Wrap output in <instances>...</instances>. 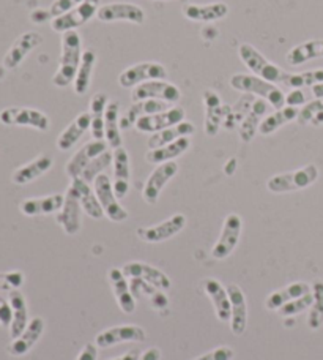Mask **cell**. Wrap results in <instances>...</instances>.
<instances>
[{
	"mask_svg": "<svg viewBox=\"0 0 323 360\" xmlns=\"http://www.w3.org/2000/svg\"><path fill=\"white\" fill-rule=\"evenodd\" d=\"M196 133V127H194L192 122L190 120H183L180 122L177 125H172L169 128H164V130H161L158 133H153L150 138H148V150L152 149H159V147L167 146L173 143V141H177L180 138H186V136H192V134Z\"/></svg>",
	"mask_w": 323,
	"mask_h": 360,
	"instance_id": "obj_32",
	"label": "cell"
},
{
	"mask_svg": "<svg viewBox=\"0 0 323 360\" xmlns=\"http://www.w3.org/2000/svg\"><path fill=\"white\" fill-rule=\"evenodd\" d=\"M147 340V333L139 326H115L100 332L95 338V345L100 349H109L119 343H144Z\"/></svg>",
	"mask_w": 323,
	"mask_h": 360,
	"instance_id": "obj_13",
	"label": "cell"
},
{
	"mask_svg": "<svg viewBox=\"0 0 323 360\" xmlns=\"http://www.w3.org/2000/svg\"><path fill=\"white\" fill-rule=\"evenodd\" d=\"M114 182L112 188L115 196L124 199L129 191V180H131V166H129V155L125 147H119L114 150Z\"/></svg>",
	"mask_w": 323,
	"mask_h": 360,
	"instance_id": "obj_25",
	"label": "cell"
},
{
	"mask_svg": "<svg viewBox=\"0 0 323 360\" xmlns=\"http://www.w3.org/2000/svg\"><path fill=\"white\" fill-rule=\"evenodd\" d=\"M312 94H314L315 98H323V82L312 86Z\"/></svg>",
	"mask_w": 323,
	"mask_h": 360,
	"instance_id": "obj_58",
	"label": "cell"
},
{
	"mask_svg": "<svg viewBox=\"0 0 323 360\" xmlns=\"http://www.w3.org/2000/svg\"><path fill=\"white\" fill-rule=\"evenodd\" d=\"M323 82V70H312L305 73H287L282 81V86L290 89H303L312 87Z\"/></svg>",
	"mask_w": 323,
	"mask_h": 360,
	"instance_id": "obj_45",
	"label": "cell"
},
{
	"mask_svg": "<svg viewBox=\"0 0 323 360\" xmlns=\"http://www.w3.org/2000/svg\"><path fill=\"white\" fill-rule=\"evenodd\" d=\"M84 2H86V0H54V2L51 4L49 8L46 10L48 19H51V21H53L54 18H59V16L65 15V13L71 11V10L76 8V6H79Z\"/></svg>",
	"mask_w": 323,
	"mask_h": 360,
	"instance_id": "obj_50",
	"label": "cell"
},
{
	"mask_svg": "<svg viewBox=\"0 0 323 360\" xmlns=\"http://www.w3.org/2000/svg\"><path fill=\"white\" fill-rule=\"evenodd\" d=\"M234 356H235V352L230 348V346H219V348L206 352V354L200 356L194 360H232L234 359Z\"/></svg>",
	"mask_w": 323,
	"mask_h": 360,
	"instance_id": "obj_51",
	"label": "cell"
},
{
	"mask_svg": "<svg viewBox=\"0 0 323 360\" xmlns=\"http://www.w3.org/2000/svg\"><path fill=\"white\" fill-rule=\"evenodd\" d=\"M54 160L49 155H38L35 160H32L30 163L21 166L18 168L15 172H13L11 180L13 184L16 185H27L30 182H34L38 177H41L46 174V172L53 168Z\"/></svg>",
	"mask_w": 323,
	"mask_h": 360,
	"instance_id": "obj_30",
	"label": "cell"
},
{
	"mask_svg": "<svg viewBox=\"0 0 323 360\" xmlns=\"http://www.w3.org/2000/svg\"><path fill=\"white\" fill-rule=\"evenodd\" d=\"M183 16L194 22H213L224 19L229 15V5L224 2H213V4H185L183 5Z\"/></svg>",
	"mask_w": 323,
	"mask_h": 360,
	"instance_id": "obj_23",
	"label": "cell"
},
{
	"mask_svg": "<svg viewBox=\"0 0 323 360\" xmlns=\"http://www.w3.org/2000/svg\"><path fill=\"white\" fill-rule=\"evenodd\" d=\"M267 101L262 98L254 100L248 115L243 119L242 124L238 125V136H240L243 143H251V141L254 139L256 133L258 131V127H261L262 120L265 119V114H267Z\"/></svg>",
	"mask_w": 323,
	"mask_h": 360,
	"instance_id": "obj_33",
	"label": "cell"
},
{
	"mask_svg": "<svg viewBox=\"0 0 323 360\" xmlns=\"http://www.w3.org/2000/svg\"><path fill=\"white\" fill-rule=\"evenodd\" d=\"M65 202V195L55 193V195L41 196V198H29L24 199L19 205V209L24 215L27 217H37V215H49L60 212Z\"/></svg>",
	"mask_w": 323,
	"mask_h": 360,
	"instance_id": "obj_26",
	"label": "cell"
},
{
	"mask_svg": "<svg viewBox=\"0 0 323 360\" xmlns=\"http://www.w3.org/2000/svg\"><path fill=\"white\" fill-rule=\"evenodd\" d=\"M0 122L4 125L32 127L38 131H48L51 127L48 115L34 108H6L0 112Z\"/></svg>",
	"mask_w": 323,
	"mask_h": 360,
	"instance_id": "obj_8",
	"label": "cell"
},
{
	"mask_svg": "<svg viewBox=\"0 0 323 360\" xmlns=\"http://www.w3.org/2000/svg\"><path fill=\"white\" fill-rule=\"evenodd\" d=\"M121 270H124L125 275L131 276V278L144 280L153 286L163 289V291H169L172 286L171 278L163 272V270H159L150 264H145V262H139V261L128 262V264H125Z\"/></svg>",
	"mask_w": 323,
	"mask_h": 360,
	"instance_id": "obj_21",
	"label": "cell"
},
{
	"mask_svg": "<svg viewBox=\"0 0 323 360\" xmlns=\"http://www.w3.org/2000/svg\"><path fill=\"white\" fill-rule=\"evenodd\" d=\"M139 357H140V351L139 349H131V351L125 352L124 356L115 357V359H109V360H139Z\"/></svg>",
	"mask_w": 323,
	"mask_h": 360,
	"instance_id": "obj_56",
	"label": "cell"
},
{
	"mask_svg": "<svg viewBox=\"0 0 323 360\" xmlns=\"http://www.w3.org/2000/svg\"><path fill=\"white\" fill-rule=\"evenodd\" d=\"M166 109H169V103L159 101V100H142L134 101L131 106L128 108V111L120 117V128L121 130H128L136 125L140 117L145 115H152L157 112H163Z\"/></svg>",
	"mask_w": 323,
	"mask_h": 360,
	"instance_id": "obj_29",
	"label": "cell"
},
{
	"mask_svg": "<svg viewBox=\"0 0 323 360\" xmlns=\"http://www.w3.org/2000/svg\"><path fill=\"white\" fill-rule=\"evenodd\" d=\"M112 162H114V155L109 150H106L105 153H101L100 157L93 158L92 162L87 165V168L84 169V172L81 174V179L86 180L87 184H93L96 177L100 174H105V171L112 165Z\"/></svg>",
	"mask_w": 323,
	"mask_h": 360,
	"instance_id": "obj_46",
	"label": "cell"
},
{
	"mask_svg": "<svg viewBox=\"0 0 323 360\" xmlns=\"http://www.w3.org/2000/svg\"><path fill=\"white\" fill-rule=\"evenodd\" d=\"M98 8H100V0H86V2L81 4L79 6H76V8H73L71 11L65 13V15L59 18H54L53 21H51V27L60 35L65 34V32L76 30L77 27L87 24L90 19L95 18L96 13H98Z\"/></svg>",
	"mask_w": 323,
	"mask_h": 360,
	"instance_id": "obj_9",
	"label": "cell"
},
{
	"mask_svg": "<svg viewBox=\"0 0 323 360\" xmlns=\"http://www.w3.org/2000/svg\"><path fill=\"white\" fill-rule=\"evenodd\" d=\"M312 305L309 308L308 327L317 330L323 326V281L317 280L312 285Z\"/></svg>",
	"mask_w": 323,
	"mask_h": 360,
	"instance_id": "obj_43",
	"label": "cell"
},
{
	"mask_svg": "<svg viewBox=\"0 0 323 360\" xmlns=\"http://www.w3.org/2000/svg\"><path fill=\"white\" fill-rule=\"evenodd\" d=\"M82 212L84 210L81 207L79 198L76 196V193L73 191V188L68 186L67 193H65L63 207L60 209V212H57L55 221L60 224L62 229L68 236H76L82 228V221H81Z\"/></svg>",
	"mask_w": 323,
	"mask_h": 360,
	"instance_id": "obj_17",
	"label": "cell"
},
{
	"mask_svg": "<svg viewBox=\"0 0 323 360\" xmlns=\"http://www.w3.org/2000/svg\"><path fill=\"white\" fill-rule=\"evenodd\" d=\"M96 18L101 22H131V24H144L145 11L142 6L129 2H112L106 4L98 8Z\"/></svg>",
	"mask_w": 323,
	"mask_h": 360,
	"instance_id": "obj_11",
	"label": "cell"
},
{
	"mask_svg": "<svg viewBox=\"0 0 323 360\" xmlns=\"http://www.w3.org/2000/svg\"><path fill=\"white\" fill-rule=\"evenodd\" d=\"M320 57H323V40H309L290 49L286 54V62L292 67H298Z\"/></svg>",
	"mask_w": 323,
	"mask_h": 360,
	"instance_id": "obj_39",
	"label": "cell"
},
{
	"mask_svg": "<svg viewBox=\"0 0 323 360\" xmlns=\"http://www.w3.org/2000/svg\"><path fill=\"white\" fill-rule=\"evenodd\" d=\"M312 300H314L312 292L306 294V295H303V297L287 302L286 305H282L279 310H277V313H279L282 318H294V316H296V314L309 310L312 305Z\"/></svg>",
	"mask_w": 323,
	"mask_h": 360,
	"instance_id": "obj_47",
	"label": "cell"
},
{
	"mask_svg": "<svg viewBox=\"0 0 323 360\" xmlns=\"http://www.w3.org/2000/svg\"><path fill=\"white\" fill-rule=\"evenodd\" d=\"M167 70L159 62H140L125 68L119 75V84L125 89H134L144 82L166 79Z\"/></svg>",
	"mask_w": 323,
	"mask_h": 360,
	"instance_id": "obj_5",
	"label": "cell"
},
{
	"mask_svg": "<svg viewBox=\"0 0 323 360\" xmlns=\"http://www.w3.org/2000/svg\"><path fill=\"white\" fill-rule=\"evenodd\" d=\"M319 168L315 165H306L300 169L282 172L268 179L267 188L271 193L281 195V193H292L298 190H305L308 186L317 182L319 179Z\"/></svg>",
	"mask_w": 323,
	"mask_h": 360,
	"instance_id": "obj_4",
	"label": "cell"
},
{
	"mask_svg": "<svg viewBox=\"0 0 323 360\" xmlns=\"http://www.w3.org/2000/svg\"><path fill=\"white\" fill-rule=\"evenodd\" d=\"M228 294L230 299L232 307V316H230V330L234 335H243L246 332L248 327V302L246 295L242 291V288L238 285L228 286Z\"/></svg>",
	"mask_w": 323,
	"mask_h": 360,
	"instance_id": "obj_20",
	"label": "cell"
},
{
	"mask_svg": "<svg viewBox=\"0 0 323 360\" xmlns=\"http://www.w3.org/2000/svg\"><path fill=\"white\" fill-rule=\"evenodd\" d=\"M10 305L13 308V321L10 324V333L11 338H18L25 330V327L29 326V310H27V302L22 292H19L18 289L10 292Z\"/></svg>",
	"mask_w": 323,
	"mask_h": 360,
	"instance_id": "obj_37",
	"label": "cell"
},
{
	"mask_svg": "<svg viewBox=\"0 0 323 360\" xmlns=\"http://www.w3.org/2000/svg\"><path fill=\"white\" fill-rule=\"evenodd\" d=\"M90 125H92L90 112H81L77 115V117L59 134V138H57V147H59V150L67 152L73 149L77 141L87 133V130H90Z\"/></svg>",
	"mask_w": 323,
	"mask_h": 360,
	"instance_id": "obj_31",
	"label": "cell"
},
{
	"mask_svg": "<svg viewBox=\"0 0 323 360\" xmlns=\"http://www.w3.org/2000/svg\"><path fill=\"white\" fill-rule=\"evenodd\" d=\"M204 105H205V125L204 130L206 136H216L224 125V120L228 117L230 111V106L224 105L221 101V96H219L215 90L205 89L204 90Z\"/></svg>",
	"mask_w": 323,
	"mask_h": 360,
	"instance_id": "obj_12",
	"label": "cell"
},
{
	"mask_svg": "<svg viewBox=\"0 0 323 360\" xmlns=\"http://www.w3.org/2000/svg\"><path fill=\"white\" fill-rule=\"evenodd\" d=\"M237 168H238V163H237V160L235 158H230L228 163L224 165V172L228 176H234V172L237 171Z\"/></svg>",
	"mask_w": 323,
	"mask_h": 360,
	"instance_id": "obj_57",
	"label": "cell"
},
{
	"mask_svg": "<svg viewBox=\"0 0 323 360\" xmlns=\"http://www.w3.org/2000/svg\"><path fill=\"white\" fill-rule=\"evenodd\" d=\"M43 43V37L38 32H24L19 35L15 43L11 44L8 53L4 57V65L8 70H15L21 65L22 60L27 57L32 51L40 46Z\"/></svg>",
	"mask_w": 323,
	"mask_h": 360,
	"instance_id": "obj_19",
	"label": "cell"
},
{
	"mask_svg": "<svg viewBox=\"0 0 323 360\" xmlns=\"http://www.w3.org/2000/svg\"><path fill=\"white\" fill-rule=\"evenodd\" d=\"M311 292H312V286L309 285V283L296 281L284 289H279V291L271 292L267 297V300H265V307H267V310L270 311H276L279 310L282 305H286L287 302L303 297V295L311 294Z\"/></svg>",
	"mask_w": 323,
	"mask_h": 360,
	"instance_id": "obj_35",
	"label": "cell"
},
{
	"mask_svg": "<svg viewBox=\"0 0 323 360\" xmlns=\"http://www.w3.org/2000/svg\"><path fill=\"white\" fill-rule=\"evenodd\" d=\"M93 190L96 193V198H98L103 210H105V215L109 220L114 223H121L126 220L128 212L124 205L119 202V198L115 196L112 182L109 176L100 174L96 177L93 182Z\"/></svg>",
	"mask_w": 323,
	"mask_h": 360,
	"instance_id": "obj_6",
	"label": "cell"
},
{
	"mask_svg": "<svg viewBox=\"0 0 323 360\" xmlns=\"http://www.w3.org/2000/svg\"><path fill=\"white\" fill-rule=\"evenodd\" d=\"M230 87L238 92L257 95L258 98L270 103L276 109L286 106V94L281 87H276L273 82H268L256 75H234L230 78Z\"/></svg>",
	"mask_w": 323,
	"mask_h": 360,
	"instance_id": "obj_2",
	"label": "cell"
},
{
	"mask_svg": "<svg viewBox=\"0 0 323 360\" xmlns=\"http://www.w3.org/2000/svg\"><path fill=\"white\" fill-rule=\"evenodd\" d=\"M43 330H44L43 318L30 319L29 326L25 327V330L21 333V335L13 340V343L8 348L10 354L15 357H21L27 354V352L38 343V340L41 338Z\"/></svg>",
	"mask_w": 323,
	"mask_h": 360,
	"instance_id": "obj_27",
	"label": "cell"
},
{
	"mask_svg": "<svg viewBox=\"0 0 323 360\" xmlns=\"http://www.w3.org/2000/svg\"><path fill=\"white\" fill-rule=\"evenodd\" d=\"M96 63V53L93 49H87L82 53V59L77 68L76 78L73 81V89L76 95H86L92 82V75Z\"/></svg>",
	"mask_w": 323,
	"mask_h": 360,
	"instance_id": "obj_40",
	"label": "cell"
},
{
	"mask_svg": "<svg viewBox=\"0 0 323 360\" xmlns=\"http://www.w3.org/2000/svg\"><path fill=\"white\" fill-rule=\"evenodd\" d=\"M107 147L109 144L105 139H93L90 141V143L84 144L81 149L68 160L67 166H65V171H67V174L71 177V180L81 177L84 169L87 168V165L92 162L93 158L100 157L101 153H105L107 150Z\"/></svg>",
	"mask_w": 323,
	"mask_h": 360,
	"instance_id": "obj_18",
	"label": "cell"
},
{
	"mask_svg": "<svg viewBox=\"0 0 323 360\" xmlns=\"http://www.w3.org/2000/svg\"><path fill=\"white\" fill-rule=\"evenodd\" d=\"M96 359H98V346L87 343L79 352V356H77L74 360H96Z\"/></svg>",
	"mask_w": 323,
	"mask_h": 360,
	"instance_id": "obj_54",
	"label": "cell"
},
{
	"mask_svg": "<svg viewBox=\"0 0 323 360\" xmlns=\"http://www.w3.org/2000/svg\"><path fill=\"white\" fill-rule=\"evenodd\" d=\"M131 100L133 103L142 100H159L171 105V103H178L182 100V92L172 82H167L166 79H157L134 87L131 92Z\"/></svg>",
	"mask_w": 323,
	"mask_h": 360,
	"instance_id": "obj_10",
	"label": "cell"
},
{
	"mask_svg": "<svg viewBox=\"0 0 323 360\" xmlns=\"http://www.w3.org/2000/svg\"><path fill=\"white\" fill-rule=\"evenodd\" d=\"M109 105V98L106 94H95L90 101V117H92V125H90V131H92L93 139H105V114L106 108Z\"/></svg>",
	"mask_w": 323,
	"mask_h": 360,
	"instance_id": "obj_42",
	"label": "cell"
},
{
	"mask_svg": "<svg viewBox=\"0 0 323 360\" xmlns=\"http://www.w3.org/2000/svg\"><path fill=\"white\" fill-rule=\"evenodd\" d=\"M191 147V139L186 138H180L173 143L159 147V149H152L145 153V160L148 163L153 165H161L166 162H176V158H178L180 155L188 150Z\"/></svg>",
	"mask_w": 323,
	"mask_h": 360,
	"instance_id": "obj_36",
	"label": "cell"
},
{
	"mask_svg": "<svg viewBox=\"0 0 323 360\" xmlns=\"http://www.w3.org/2000/svg\"><path fill=\"white\" fill-rule=\"evenodd\" d=\"M243 229V220L238 214H229L224 218L221 234L211 250V255L215 259L223 261L234 253V250L238 245Z\"/></svg>",
	"mask_w": 323,
	"mask_h": 360,
	"instance_id": "obj_7",
	"label": "cell"
},
{
	"mask_svg": "<svg viewBox=\"0 0 323 360\" xmlns=\"http://www.w3.org/2000/svg\"><path fill=\"white\" fill-rule=\"evenodd\" d=\"M177 172L178 165L176 162H166L158 165L152 174L148 176L144 185V190H142V198H144V201L152 205L157 204L161 191H163L164 186L169 184V180L177 176Z\"/></svg>",
	"mask_w": 323,
	"mask_h": 360,
	"instance_id": "obj_15",
	"label": "cell"
},
{
	"mask_svg": "<svg viewBox=\"0 0 323 360\" xmlns=\"http://www.w3.org/2000/svg\"><path fill=\"white\" fill-rule=\"evenodd\" d=\"M186 117V112L183 108L180 106H172L166 109L163 112H157L152 115H145V117H140L136 122V130L140 133H158L164 128H169L172 125H177L180 122H183Z\"/></svg>",
	"mask_w": 323,
	"mask_h": 360,
	"instance_id": "obj_16",
	"label": "cell"
},
{
	"mask_svg": "<svg viewBox=\"0 0 323 360\" xmlns=\"http://www.w3.org/2000/svg\"><path fill=\"white\" fill-rule=\"evenodd\" d=\"M139 360H161V351L158 348L147 349L144 354H140Z\"/></svg>",
	"mask_w": 323,
	"mask_h": 360,
	"instance_id": "obj_55",
	"label": "cell"
},
{
	"mask_svg": "<svg viewBox=\"0 0 323 360\" xmlns=\"http://www.w3.org/2000/svg\"><path fill=\"white\" fill-rule=\"evenodd\" d=\"M13 321V308L8 300L0 295V326L8 327Z\"/></svg>",
	"mask_w": 323,
	"mask_h": 360,
	"instance_id": "obj_53",
	"label": "cell"
},
{
	"mask_svg": "<svg viewBox=\"0 0 323 360\" xmlns=\"http://www.w3.org/2000/svg\"><path fill=\"white\" fill-rule=\"evenodd\" d=\"M238 57L244 63V67H248L256 76L268 82H273V84H282L287 75V72H284L276 63L270 62L267 57L258 53L253 44L249 43H242L238 46Z\"/></svg>",
	"mask_w": 323,
	"mask_h": 360,
	"instance_id": "obj_3",
	"label": "cell"
},
{
	"mask_svg": "<svg viewBox=\"0 0 323 360\" xmlns=\"http://www.w3.org/2000/svg\"><path fill=\"white\" fill-rule=\"evenodd\" d=\"M70 186L76 193V196L79 198L82 210L86 212L90 218H93V220H101V218L105 217V210H103L98 198H96V193L92 186H90V184H87L84 179L77 177L71 180Z\"/></svg>",
	"mask_w": 323,
	"mask_h": 360,
	"instance_id": "obj_28",
	"label": "cell"
},
{
	"mask_svg": "<svg viewBox=\"0 0 323 360\" xmlns=\"http://www.w3.org/2000/svg\"><path fill=\"white\" fill-rule=\"evenodd\" d=\"M306 103V95L301 89H290V92L286 95V106L298 108Z\"/></svg>",
	"mask_w": 323,
	"mask_h": 360,
	"instance_id": "obj_52",
	"label": "cell"
},
{
	"mask_svg": "<svg viewBox=\"0 0 323 360\" xmlns=\"http://www.w3.org/2000/svg\"><path fill=\"white\" fill-rule=\"evenodd\" d=\"M186 226V217L183 214H176L171 218H167L163 223L153 224V226H142L136 234L140 240L147 243H159L164 240L172 239L173 236H177L180 231H183Z\"/></svg>",
	"mask_w": 323,
	"mask_h": 360,
	"instance_id": "obj_14",
	"label": "cell"
},
{
	"mask_svg": "<svg viewBox=\"0 0 323 360\" xmlns=\"http://www.w3.org/2000/svg\"><path fill=\"white\" fill-rule=\"evenodd\" d=\"M200 286H202L205 294L210 297L213 307H215L216 318L221 321V323H229L232 316V307H230L228 289H225L221 283L215 278L202 280Z\"/></svg>",
	"mask_w": 323,
	"mask_h": 360,
	"instance_id": "obj_22",
	"label": "cell"
},
{
	"mask_svg": "<svg viewBox=\"0 0 323 360\" xmlns=\"http://www.w3.org/2000/svg\"><path fill=\"white\" fill-rule=\"evenodd\" d=\"M298 112H300V109L292 108V106H284L281 109H276L273 114L267 115V117L262 120L261 127H258V133L263 134V136L273 134L284 125H287V124H290V122L296 120V117H298Z\"/></svg>",
	"mask_w": 323,
	"mask_h": 360,
	"instance_id": "obj_41",
	"label": "cell"
},
{
	"mask_svg": "<svg viewBox=\"0 0 323 360\" xmlns=\"http://www.w3.org/2000/svg\"><path fill=\"white\" fill-rule=\"evenodd\" d=\"M322 112H323V98H315L312 101L306 103V105L300 109L296 122H298L300 125H309Z\"/></svg>",
	"mask_w": 323,
	"mask_h": 360,
	"instance_id": "obj_48",
	"label": "cell"
},
{
	"mask_svg": "<svg viewBox=\"0 0 323 360\" xmlns=\"http://www.w3.org/2000/svg\"><path fill=\"white\" fill-rule=\"evenodd\" d=\"M82 59V41L81 35L76 30L62 34V51L59 59V68L53 76V84L55 87H68L73 84L77 68Z\"/></svg>",
	"mask_w": 323,
	"mask_h": 360,
	"instance_id": "obj_1",
	"label": "cell"
},
{
	"mask_svg": "<svg viewBox=\"0 0 323 360\" xmlns=\"http://www.w3.org/2000/svg\"><path fill=\"white\" fill-rule=\"evenodd\" d=\"M129 288H131L134 299L145 297L150 307L154 308L157 311L167 310V307H169V299H167V295L163 292V289L153 286L150 283L139 278H131V281H129Z\"/></svg>",
	"mask_w": 323,
	"mask_h": 360,
	"instance_id": "obj_34",
	"label": "cell"
},
{
	"mask_svg": "<svg viewBox=\"0 0 323 360\" xmlns=\"http://www.w3.org/2000/svg\"><path fill=\"white\" fill-rule=\"evenodd\" d=\"M254 96L249 94H244L240 100H238L234 106H230V111L228 114V117L224 120V128L225 130H234L237 125H240L243 119L246 117L251 106L254 103Z\"/></svg>",
	"mask_w": 323,
	"mask_h": 360,
	"instance_id": "obj_44",
	"label": "cell"
},
{
	"mask_svg": "<svg viewBox=\"0 0 323 360\" xmlns=\"http://www.w3.org/2000/svg\"><path fill=\"white\" fill-rule=\"evenodd\" d=\"M25 281V276L21 270H13V272L2 274L0 272V291L11 292L15 289H19Z\"/></svg>",
	"mask_w": 323,
	"mask_h": 360,
	"instance_id": "obj_49",
	"label": "cell"
},
{
	"mask_svg": "<svg viewBox=\"0 0 323 360\" xmlns=\"http://www.w3.org/2000/svg\"><path fill=\"white\" fill-rule=\"evenodd\" d=\"M107 276L120 310L125 314H133L136 311V299L131 292V288H129V283L126 281L124 270L114 267L109 270Z\"/></svg>",
	"mask_w": 323,
	"mask_h": 360,
	"instance_id": "obj_24",
	"label": "cell"
},
{
	"mask_svg": "<svg viewBox=\"0 0 323 360\" xmlns=\"http://www.w3.org/2000/svg\"><path fill=\"white\" fill-rule=\"evenodd\" d=\"M120 130V105L119 101H109L105 114V139L114 150L124 147V138H121Z\"/></svg>",
	"mask_w": 323,
	"mask_h": 360,
	"instance_id": "obj_38",
	"label": "cell"
}]
</instances>
